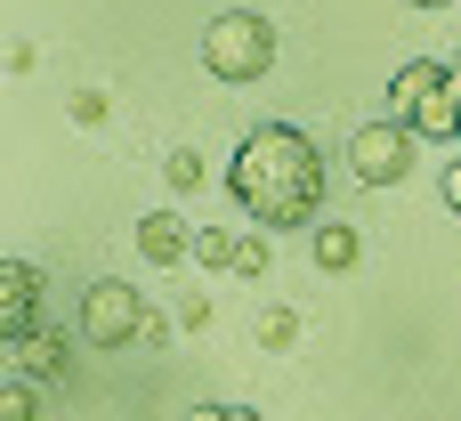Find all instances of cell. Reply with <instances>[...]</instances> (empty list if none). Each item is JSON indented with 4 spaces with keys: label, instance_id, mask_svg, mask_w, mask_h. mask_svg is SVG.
<instances>
[{
    "label": "cell",
    "instance_id": "obj_1",
    "mask_svg": "<svg viewBox=\"0 0 461 421\" xmlns=\"http://www.w3.org/2000/svg\"><path fill=\"white\" fill-rule=\"evenodd\" d=\"M227 195H235L267 235L316 227V211H324V154H316V138L292 130V122H259V130L235 146V162H227Z\"/></svg>",
    "mask_w": 461,
    "mask_h": 421
},
{
    "label": "cell",
    "instance_id": "obj_2",
    "mask_svg": "<svg viewBox=\"0 0 461 421\" xmlns=\"http://www.w3.org/2000/svg\"><path fill=\"white\" fill-rule=\"evenodd\" d=\"M389 122H405L413 138H446V146H461V97H454V81H446L438 57H413V65L389 81Z\"/></svg>",
    "mask_w": 461,
    "mask_h": 421
},
{
    "label": "cell",
    "instance_id": "obj_3",
    "mask_svg": "<svg viewBox=\"0 0 461 421\" xmlns=\"http://www.w3.org/2000/svg\"><path fill=\"white\" fill-rule=\"evenodd\" d=\"M203 65H211L219 81H259V73L276 65V24H267L259 8H227V16H211V32H203Z\"/></svg>",
    "mask_w": 461,
    "mask_h": 421
},
{
    "label": "cell",
    "instance_id": "obj_4",
    "mask_svg": "<svg viewBox=\"0 0 461 421\" xmlns=\"http://www.w3.org/2000/svg\"><path fill=\"white\" fill-rule=\"evenodd\" d=\"M348 170H357L365 187H397V178L413 170V130H405V122H365V130L348 138Z\"/></svg>",
    "mask_w": 461,
    "mask_h": 421
},
{
    "label": "cell",
    "instance_id": "obj_5",
    "mask_svg": "<svg viewBox=\"0 0 461 421\" xmlns=\"http://www.w3.org/2000/svg\"><path fill=\"white\" fill-rule=\"evenodd\" d=\"M130 333H146V300L130 292V284H89V300H81V341L89 349H122Z\"/></svg>",
    "mask_w": 461,
    "mask_h": 421
},
{
    "label": "cell",
    "instance_id": "obj_6",
    "mask_svg": "<svg viewBox=\"0 0 461 421\" xmlns=\"http://www.w3.org/2000/svg\"><path fill=\"white\" fill-rule=\"evenodd\" d=\"M138 252H146L154 268H178V260L194 252V235H186L178 211H146V219H138Z\"/></svg>",
    "mask_w": 461,
    "mask_h": 421
},
{
    "label": "cell",
    "instance_id": "obj_7",
    "mask_svg": "<svg viewBox=\"0 0 461 421\" xmlns=\"http://www.w3.org/2000/svg\"><path fill=\"white\" fill-rule=\"evenodd\" d=\"M32 325H41V316H32V268H24V260H8V268H0V333H8V341H24Z\"/></svg>",
    "mask_w": 461,
    "mask_h": 421
},
{
    "label": "cell",
    "instance_id": "obj_8",
    "mask_svg": "<svg viewBox=\"0 0 461 421\" xmlns=\"http://www.w3.org/2000/svg\"><path fill=\"white\" fill-rule=\"evenodd\" d=\"M357 260H365L357 227H348V219H316V268H324V276H348Z\"/></svg>",
    "mask_w": 461,
    "mask_h": 421
},
{
    "label": "cell",
    "instance_id": "obj_9",
    "mask_svg": "<svg viewBox=\"0 0 461 421\" xmlns=\"http://www.w3.org/2000/svg\"><path fill=\"white\" fill-rule=\"evenodd\" d=\"M49 373H65V341L32 325V333L16 341V381H49Z\"/></svg>",
    "mask_w": 461,
    "mask_h": 421
},
{
    "label": "cell",
    "instance_id": "obj_10",
    "mask_svg": "<svg viewBox=\"0 0 461 421\" xmlns=\"http://www.w3.org/2000/svg\"><path fill=\"white\" fill-rule=\"evenodd\" d=\"M194 268H243V235H227V227H194Z\"/></svg>",
    "mask_w": 461,
    "mask_h": 421
},
{
    "label": "cell",
    "instance_id": "obj_11",
    "mask_svg": "<svg viewBox=\"0 0 461 421\" xmlns=\"http://www.w3.org/2000/svg\"><path fill=\"white\" fill-rule=\"evenodd\" d=\"M300 341V308H259V349H292Z\"/></svg>",
    "mask_w": 461,
    "mask_h": 421
},
{
    "label": "cell",
    "instance_id": "obj_12",
    "mask_svg": "<svg viewBox=\"0 0 461 421\" xmlns=\"http://www.w3.org/2000/svg\"><path fill=\"white\" fill-rule=\"evenodd\" d=\"M0 421H41V389L32 381H8L0 389Z\"/></svg>",
    "mask_w": 461,
    "mask_h": 421
},
{
    "label": "cell",
    "instance_id": "obj_13",
    "mask_svg": "<svg viewBox=\"0 0 461 421\" xmlns=\"http://www.w3.org/2000/svg\"><path fill=\"white\" fill-rule=\"evenodd\" d=\"M170 187H178V195H194V187H203V154H194V146H178V154H170Z\"/></svg>",
    "mask_w": 461,
    "mask_h": 421
},
{
    "label": "cell",
    "instance_id": "obj_14",
    "mask_svg": "<svg viewBox=\"0 0 461 421\" xmlns=\"http://www.w3.org/2000/svg\"><path fill=\"white\" fill-rule=\"evenodd\" d=\"M73 122H105V89H73Z\"/></svg>",
    "mask_w": 461,
    "mask_h": 421
},
{
    "label": "cell",
    "instance_id": "obj_15",
    "mask_svg": "<svg viewBox=\"0 0 461 421\" xmlns=\"http://www.w3.org/2000/svg\"><path fill=\"white\" fill-rule=\"evenodd\" d=\"M446 211L461 219V146H454V162H446Z\"/></svg>",
    "mask_w": 461,
    "mask_h": 421
},
{
    "label": "cell",
    "instance_id": "obj_16",
    "mask_svg": "<svg viewBox=\"0 0 461 421\" xmlns=\"http://www.w3.org/2000/svg\"><path fill=\"white\" fill-rule=\"evenodd\" d=\"M186 421H227V406H194V414H186Z\"/></svg>",
    "mask_w": 461,
    "mask_h": 421
},
{
    "label": "cell",
    "instance_id": "obj_17",
    "mask_svg": "<svg viewBox=\"0 0 461 421\" xmlns=\"http://www.w3.org/2000/svg\"><path fill=\"white\" fill-rule=\"evenodd\" d=\"M227 421H259V414H243V406H227Z\"/></svg>",
    "mask_w": 461,
    "mask_h": 421
},
{
    "label": "cell",
    "instance_id": "obj_18",
    "mask_svg": "<svg viewBox=\"0 0 461 421\" xmlns=\"http://www.w3.org/2000/svg\"><path fill=\"white\" fill-rule=\"evenodd\" d=\"M413 8H446V0H413Z\"/></svg>",
    "mask_w": 461,
    "mask_h": 421
}]
</instances>
